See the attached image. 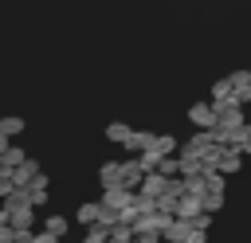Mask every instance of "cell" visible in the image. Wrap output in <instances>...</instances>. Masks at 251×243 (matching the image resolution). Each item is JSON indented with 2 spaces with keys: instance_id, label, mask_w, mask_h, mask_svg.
<instances>
[{
  "instance_id": "1",
  "label": "cell",
  "mask_w": 251,
  "mask_h": 243,
  "mask_svg": "<svg viewBox=\"0 0 251 243\" xmlns=\"http://www.w3.org/2000/svg\"><path fill=\"white\" fill-rule=\"evenodd\" d=\"M212 149H220V133H216V125H212V129H196V133H192L176 153H192V157H200V161H204Z\"/></svg>"
},
{
  "instance_id": "2",
  "label": "cell",
  "mask_w": 251,
  "mask_h": 243,
  "mask_svg": "<svg viewBox=\"0 0 251 243\" xmlns=\"http://www.w3.org/2000/svg\"><path fill=\"white\" fill-rule=\"evenodd\" d=\"M243 122H247V114H243L239 102H224V106H216V125H220V129H239Z\"/></svg>"
},
{
  "instance_id": "3",
  "label": "cell",
  "mask_w": 251,
  "mask_h": 243,
  "mask_svg": "<svg viewBox=\"0 0 251 243\" xmlns=\"http://www.w3.org/2000/svg\"><path fill=\"white\" fill-rule=\"evenodd\" d=\"M188 122H192L196 129H212V125H216V106H212V98H208V102H192V106H188Z\"/></svg>"
},
{
  "instance_id": "4",
  "label": "cell",
  "mask_w": 251,
  "mask_h": 243,
  "mask_svg": "<svg viewBox=\"0 0 251 243\" xmlns=\"http://www.w3.org/2000/svg\"><path fill=\"white\" fill-rule=\"evenodd\" d=\"M227 82H231L235 102H239V106H247V102H251V71H231V74H227Z\"/></svg>"
},
{
  "instance_id": "5",
  "label": "cell",
  "mask_w": 251,
  "mask_h": 243,
  "mask_svg": "<svg viewBox=\"0 0 251 243\" xmlns=\"http://www.w3.org/2000/svg\"><path fill=\"white\" fill-rule=\"evenodd\" d=\"M141 176H145V169H141V161H137V157L122 161V176H118V180H122L126 188H133V192H137V188H141Z\"/></svg>"
},
{
  "instance_id": "6",
  "label": "cell",
  "mask_w": 251,
  "mask_h": 243,
  "mask_svg": "<svg viewBox=\"0 0 251 243\" xmlns=\"http://www.w3.org/2000/svg\"><path fill=\"white\" fill-rule=\"evenodd\" d=\"M39 172H43V169H39V165H35V161L27 157L24 165H16V169H12V184H16V188H27V184H31V180H35Z\"/></svg>"
},
{
  "instance_id": "7",
  "label": "cell",
  "mask_w": 251,
  "mask_h": 243,
  "mask_svg": "<svg viewBox=\"0 0 251 243\" xmlns=\"http://www.w3.org/2000/svg\"><path fill=\"white\" fill-rule=\"evenodd\" d=\"M200 212H204V200H200V196L184 192V196L176 200V216H180V219H192V216H200Z\"/></svg>"
},
{
  "instance_id": "8",
  "label": "cell",
  "mask_w": 251,
  "mask_h": 243,
  "mask_svg": "<svg viewBox=\"0 0 251 243\" xmlns=\"http://www.w3.org/2000/svg\"><path fill=\"white\" fill-rule=\"evenodd\" d=\"M239 169H243V153H239V149H224V153H220V172H224V176H235Z\"/></svg>"
},
{
  "instance_id": "9",
  "label": "cell",
  "mask_w": 251,
  "mask_h": 243,
  "mask_svg": "<svg viewBox=\"0 0 251 243\" xmlns=\"http://www.w3.org/2000/svg\"><path fill=\"white\" fill-rule=\"evenodd\" d=\"M165 184H169V176H161V172H145L137 192H145V196H153V200H157V196L165 192Z\"/></svg>"
},
{
  "instance_id": "10",
  "label": "cell",
  "mask_w": 251,
  "mask_h": 243,
  "mask_svg": "<svg viewBox=\"0 0 251 243\" xmlns=\"http://www.w3.org/2000/svg\"><path fill=\"white\" fill-rule=\"evenodd\" d=\"M98 216H102V200H86V204H78V212H75V219H78L82 227L98 223Z\"/></svg>"
},
{
  "instance_id": "11",
  "label": "cell",
  "mask_w": 251,
  "mask_h": 243,
  "mask_svg": "<svg viewBox=\"0 0 251 243\" xmlns=\"http://www.w3.org/2000/svg\"><path fill=\"white\" fill-rule=\"evenodd\" d=\"M118 176H122V161H106V165H98V184H102V188L122 184Z\"/></svg>"
},
{
  "instance_id": "12",
  "label": "cell",
  "mask_w": 251,
  "mask_h": 243,
  "mask_svg": "<svg viewBox=\"0 0 251 243\" xmlns=\"http://www.w3.org/2000/svg\"><path fill=\"white\" fill-rule=\"evenodd\" d=\"M153 145V133L149 129H133L129 137H126V153H141V149H149Z\"/></svg>"
},
{
  "instance_id": "13",
  "label": "cell",
  "mask_w": 251,
  "mask_h": 243,
  "mask_svg": "<svg viewBox=\"0 0 251 243\" xmlns=\"http://www.w3.org/2000/svg\"><path fill=\"white\" fill-rule=\"evenodd\" d=\"M35 212L39 208H12L8 212V223L12 227H35Z\"/></svg>"
},
{
  "instance_id": "14",
  "label": "cell",
  "mask_w": 251,
  "mask_h": 243,
  "mask_svg": "<svg viewBox=\"0 0 251 243\" xmlns=\"http://www.w3.org/2000/svg\"><path fill=\"white\" fill-rule=\"evenodd\" d=\"M133 223H126V219H118V223H110V243H133Z\"/></svg>"
},
{
  "instance_id": "15",
  "label": "cell",
  "mask_w": 251,
  "mask_h": 243,
  "mask_svg": "<svg viewBox=\"0 0 251 243\" xmlns=\"http://www.w3.org/2000/svg\"><path fill=\"white\" fill-rule=\"evenodd\" d=\"M224 102H235V94H231V82H227V78L212 82V106H224Z\"/></svg>"
},
{
  "instance_id": "16",
  "label": "cell",
  "mask_w": 251,
  "mask_h": 243,
  "mask_svg": "<svg viewBox=\"0 0 251 243\" xmlns=\"http://www.w3.org/2000/svg\"><path fill=\"white\" fill-rule=\"evenodd\" d=\"M153 149H157L161 157H169V153H176V149H180V141H176L173 133H153Z\"/></svg>"
},
{
  "instance_id": "17",
  "label": "cell",
  "mask_w": 251,
  "mask_h": 243,
  "mask_svg": "<svg viewBox=\"0 0 251 243\" xmlns=\"http://www.w3.org/2000/svg\"><path fill=\"white\" fill-rule=\"evenodd\" d=\"M129 133H133V129H129L126 122H110V125H106V141H114V145H126Z\"/></svg>"
},
{
  "instance_id": "18",
  "label": "cell",
  "mask_w": 251,
  "mask_h": 243,
  "mask_svg": "<svg viewBox=\"0 0 251 243\" xmlns=\"http://www.w3.org/2000/svg\"><path fill=\"white\" fill-rule=\"evenodd\" d=\"M43 231H51V235L63 239V235L71 231V219H67V216H47V219H43Z\"/></svg>"
},
{
  "instance_id": "19",
  "label": "cell",
  "mask_w": 251,
  "mask_h": 243,
  "mask_svg": "<svg viewBox=\"0 0 251 243\" xmlns=\"http://www.w3.org/2000/svg\"><path fill=\"white\" fill-rule=\"evenodd\" d=\"M82 243H110V227L106 223H90L86 235H82Z\"/></svg>"
},
{
  "instance_id": "20",
  "label": "cell",
  "mask_w": 251,
  "mask_h": 243,
  "mask_svg": "<svg viewBox=\"0 0 251 243\" xmlns=\"http://www.w3.org/2000/svg\"><path fill=\"white\" fill-rule=\"evenodd\" d=\"M157 172H161V176H180V157H176V153H169V157H161V165H157Z\"/></svg>"
},
{
  "instance_id": "21",
  "label": "cell",
  "mask_w": 251,
  "mask_h": 243,
  "mask_svg": "<svg viewBox=\"0 0 251 243\" xmlns=\"http://www.w3.org/2000/svg\"><path fill=\"white\" fill-rule=\"evenodd\" d=\"M0 129H4L8 137H20V133H24V118H0Z\"/></svg>"
},
{
  "instance_id": "22",
  "label": "cell",
  "mask_w": 251,
  "mask_h": 243,
  "mask_svg": "<svg viewBox=\"0 0 251 243\" xmlns=\"http://www.w3.org/2000/svg\"><path fill=\"white\" fill-rule=\"evenodd\" d=\"M24 161H27V153H24L20 145H8V153H4V165H8V169H16V165H24Z\"/></svg>"
},
{
  "instance_id": "23",
  "label": "cell",
  "mask_w": 251,
  "mask_h": 243,
  "mask_svg": "<svg viewBox=\"0 0 251 243\" xmlns=\"http://www.w3.org/2000/svg\"><path fill=\"white\" fill-rule=\"evenodd\" d=\"M200 200H204V208H208V212H212V216H216V212H220V208H224V192H204V196H200Z\"/></svg>"
},
{
  "instance_id": "24",
  "label": "cell",
  "mask_w": 251,
  "mask_h": 243,
  "mask_svg": "<svg viewBox=\"0 0 251 243\" xmlns=\"http://www.w3.org/2000/svg\"><path fill=\"white\" fill-rule=\"evenodd\" d=\"M192 227H200V231H208V227H212V212L204 208L200 216H192Z\"/></svg>"
},
{
  "instance_id": "25",
  "label": "cell",
  "mask_w": 251,
  "mask_h": 243,
  "mask_svg": "<svg viewBox=\"0 0 251 243\" xmlns=\"http://www.w3.org/2000/svg\"><path fill=\"white\" fill-rule=\"evenodd\" d=\"M35 243H59V235H51V231L39 227V231H35Z\"/></svg>"
},
{
  "instance_id": "26",
  "label": "cell",
  "mask_w": 251,
  "mask_h": 243,
  "mask_svg": "<svg viewBox=\"0 0 251 243\" xmlns=\"http://www.w3.org/2000/svg\"><path fill=\"white\" fill-rule=\"evenodd\" d=\"M4 223H8V208L0 204V227H4Z\"/></svg>"
},
{
  "instance_id": "27",
  "label": "cell",
  "mask_w": 251,
  "mask_h": 243,
  "mask_svg": "<svg viewBox=\"0 0 251 243\" xmlns=\"http://www.w3.org/2000/svg\"><path fill=\"white\" fill-rule=\"evenodd\" d=\"M247 161H251V153H247Z\"/></svg>"
},
{
  "instance_id": "28",
  "label": "cell",
  "mask_w": 251,
  "mask_h": 243,
  "mask_svg": "<svg viewBox=\"0 0 251 243\" xmlns=\"http://www.w3.org/2000/svg\"><path fill=\"white\" fill-rule=\"evenodd\" d=\"M31 243H35V235H31Z\"/></svg>"
}]
</instances>
